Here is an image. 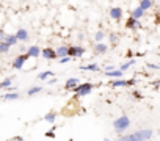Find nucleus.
Returning a JSON list of instances; mask_svg holds the SVG:
<instances>
[{
	"mask_svg": "<svg viewBox=\"0 0 160 141\" xmlns=\"http://www.w3.org/2000/svg\"><path fill=\"white\" fill-rule=\"evenodd\" d=\"M130 118L127 116V114H121L119 118H116L115 121H113V130L119 135V136H122L129 129H130Z\"/></svg>",
	"mask_w": 160,
	"mask_h": 141,
	"instance_id": "nucleus-1",
	"label": "nucleus"
},
{
	"mask_svg": "<svg viewBox=\"0 0 160 141\" xmlns=\"http://www.w3.org/2000/svg\"><path fill=\"white\" fill-rule=\"evenodd\" d=\"M93 90H94V85H93V83H90V82H83V83L77 85V86L72 90V93H75V96H78V97H85V96L91 94Z\"/></svg>",
	"mask_w": 160,
	"mask_h": 141,
	"instance_id": "nucleus-2",
	"label": "nucleus"
},
{
	"mask_svg": "<svg viewBox=\"0 0 160 141\" xmlns=\"http://www.w3.org/2000/svg\"><path fill=\"white\" fill-rule=\"evenodd\" d=\"M28 60H30V56H28L27 53H21V55H18V56L13 60L11 67L16 69V70H21V69H24V66H25V63H27Z\"/></svg>",
	"mask_w": 160,
	"mask_h": 141,
	"instance_id": "nucleus-3",
	"label": "nucleus"
},
{
	"mask_svg": "<svg viewBox=\"0 0 160 141\" xmlns=\"http://www.w3.org/2000/svg\"><path fill=\"white\" fill-rule=\"evenodd\" d=\"M85 52H87V49L82 47V46H71L68 56H69V58H82V56L85 55Z\"/></svg>",
	"mask_w": 160,
	"mask_h": 141,
	"instance_id": "nucleus-4",
	"label": "nucleus"
},
{
	"mask_svg": "<svg viewBox=\"0 0 160 141\" xmlns=\"http://www.w3.org/2000/svg\"><path fill=\"white\" fill-rule=\"evenodd\" d=\"M110 85H112L113 88H126V86H133V85H137V80H135V79H130V80L119 79V80H112Z\"/></svg>",
	"mask_w": 160,
	"mask_h": 141,
	"instance_id": "nucleus-5",
	"label": "nucleus"
},
{
	"mask_svg": "<svg viewBox=\"0 0 160 141\" xmlns=\"http://www.w3.org/2000/svg\"><path fill=\"white\" fill-rule=\"evenodd\" d=\"M137 135H138L140 141H149L154 136V132L151 129H140V130H137Z\"/></svg>",
	"mask_w": 160,
	"mask_h": 141,
	"instance_id": "nucleus-6",
	"label": "nucleus"
},
{
	"mask_svg": "<svg viewBox=\"0 0 160 141\" xmlns=\"http://www.w3.org/2000/svg\"><path fill=\"white\" fill-rule=\"evenodd\" d=\"M41 56L44 60H57V52L53 47H44L41 50Z\"/></svg>",
	"mask_w": 160,
	"mask_h": 141,
	"instance_id": "nucleus-7",
	"label": "nucleus"
},
{
	"mask_svg": "<svg viewBox=\"0 0 160 141\" xmlns=\"http://www.w3.org/2000/svg\"><path fill=\"white\" fill-rule=\"evenodd\" d=\"M122 8H119V7H113V8H110V11H108V14H110V17L113 19V21H121L122 19Z\"/></svg>",
	"mask_w": 160,
	"mask_h": 141,
	"instance_id": "nucleus-8",
	"label": "nucleus"
},
{
	"mask_svg": "<svg viewBox=\"0 0 160 141\" xmlns=\"http://www.w3.org/2000/svg\"><path fill=\"white\" fill-rule=\"evenodd\" d=\"M14 35H16V38H18L19 42H27V41L30 39V33H28V30H25V28H19Z\"/></svg>",
	"mask_w": 160,
	"mask_h": 141,
	"instance_id": "nucleus-9",
	"label": "nucleus"
},
{
	"mask_svg": "<svg viewBox=\"0 0 160 141\" xmlns=\"http://www.w3.org/2000/svg\"><path fill=\"white\" fill-rule=\"evenodd\" d=\"M126 28L137 32V30L141 28V22H140V21H135V19H132V17H129V19L126 21Z\"/></svg>",
	"mask_w": 160,
	"mask_h": 141,
	"instance_id": "nucleus-10",
	"label": "nucleus"
},
{
	"mask_svg": "<svg viewBox=\"0 0 160 141\" xmlns=\"http://www.w3.org/2000/svg\"><path fill=\"white\" fill-rule=\"evenodd\" d=\"M41 47L39 46H30V47H27V55L30 56V58H38V56H41Z\"/></svg>",
	"mask_w": 160,
	"mask_h": 141,
	"instance_id": "nucleus-11",
	"label": "nucleus"
},
{
	"mask_svg": "<svg viewBox=\"0 0 160 141\" xmlns=\"http://www.w3.org/2000/svg\"><path fill=\"white\" fill-rule=\"evenodd\" d=\"M55 52H57V58L61 60V58H66V56H68V53H69V47H68V46H60V47L55 49Z\"/></svg>",
	"mask_w": 160,
	"mask_h": 141,
	"instance_id": "nucleus-12",
	"label": "nucleus"
},
{
	"mask_svg": "<svg viewBox=\"0 0 160 141\" xmlns=\"http://www.w3.org/2000/svg\"><path fill=\"white\" fill-rule=\"evenodd\" d=\"M115 141H140V138H138V135H137V132H133V133H129V135H122V136H118Z\"/></svg>",
	"mask_w": 160,
	"mask_h": 141,
	"instance_id": "nucleus-13",
	"label": "nucleus"
},
{
	"mask_svg": "<svg viewBox=\"0 0 160 141\" xmlns=\"http://www.w3.org/2000/svg\"><path fill=\"white\" fill-rule=\"evenodd\" d=\"M104 75L112 79V80H119V79H122V70L115 69V70H112V72H104Z\"/></svg>",
	"mask_w": 160,
	"mask_h": 141,
	"instance_id": "nucleus-14",
	"label": "nucleus"
},
{
	"mask_svg": "<svg viewBox=\"0 0 160 141\" xmlns=\"http://www.w3.org/2000/svg\"><path fill=\"white\" fill-rule=\"evenodd\" d=\"M77 85H80V80H78L77 77H71V79L66 80V83H64V90H74Z\"/></svg>",
	"mask_w": 160,
	"mask_h": 141,
	"instance_id": "nucleus-15",
	"label": "nucleus"
},
{
	"mask_svg": "<svg viewBox=\"0 0 160 141\" xmlns=\"http://www.w3.org/2000/svg\"><path fill=\"white\" fill-rule=\"evenodd\" d=\"M101 67L98 63H91V64H80V70H90V72H98Z\"/></svg>",
	"mask_w": 160,
	"mask_h": 141,
	"instance_id": "nucleus-16",
	"label": "nucleus"
},
{
	"mask_svg": "<svg viewBox=\"0 0 160 141\" xmlns=\"http://www.w3.org/2000/svg\"><path fill=\"white\" fill-rule=\"evenodd\" d=\"M154 5H155V3L152 2V0H141V2L138 3V8H141V10L146 13V11H149Z\"/></svg>",
	"mask_w": 160,
	"mask_h": 141,
	"instance_id": "nucleus-17",
	"label": "nucleus"
},
{
	"mask_svg": "<svg viewBox=\"0 0 160 141\" xmlns=\"http://www.w3.org/2000/svg\"><path fill=\"white\" fill-rule=\"evenodd\" d=\"M94 52H96V55H105L108 52V46L104 44V42H99V44H96Z\"/></svg>",
	"mask_w": 160,
	"mask_h": 141,
	"instance_id": "nucleus-18",
	"label": "nucleus"
},
{
	"mask_svg": "<svg viewBox=\"0 0 160 141\" xmlns=\"http://www.w3.org/2000/svg\"><path fill=\"white\" fill-rule=\"evenodd\" d=\"M144 14H146V13H144L141 8H138V7H137L135 10H132V11H130V17H132V19H135V21H140Z\"/></svg>",
	"mask_w": 160,
	"mask_h": 141,
	"instance_id": "nucleus-19",
	"label": "nucleus"
},
{
	"mask_svg": "<svg viewBox=\"0 0 160 141\" xmlns=\"http://www.w3.org/2000/svg\"><path fill=\"white\" fill-rule=\"evenodd\" d=\"M53 75H55V74H53V70H42V72L38 74V79H39L41 82H46V80L52 79Z\"/></svg>",
	"mask_w": 160,
	"mask_h": 141,
	"instance_id": "nucleus-20",
	"label": "nucleus"
},
{
	"mask_svg": "<svg viewBox=\"0 0 160 141\" xmlns=\"http://www.w3.org/2000/svg\"><path fill=\"white\" fill-rule=\"evenodd\" d=\"M5 42L10 46V47H13V46H16V44H19V41H18V38H16V35L14 33H7V38H5Z\"/></svg>",
	"mask_w": 160,
	"mask_h": 141,
	"instance_id": "nucleus-21",
	"label": "nucleus"
},
{
	"mask_svg": "<svg viewBox=\"0 0 160 141\" xmlns=\"http://www.w3.org/2000/svg\"><path fill=\"white\" fill-rule=\"evenodd\" d=\"M44 121H46L47 124H53V122L57 121V111H47V113L44 114Z\"/></svg>",
	"mask_w": 160,
	"mask_h": 141,
	"instance_id": "nucleus-22",
	"label": "nucleus"
},
{
	"mask_svg": "<svg viewBox=\"0 0 160 141\" xmlns=\"http://www.w3.org/2000/svg\"><path fill=\"white\" fill-rule=\"evenodd\" d=\"M13 86V79L11 77H7V79H3L2 82H0V90H8V88H11Z\"/></svg>",
	"mask_w": 160,
	"mask_h": 141,
	"instance_id": "nucleus-23",
	"label": "nucleus"
},
{
	"mask_svg": "<svg viewBox=\"0 0 160 141\" xmlns=\"http://www.w3.org/2000/svg\"><path fill=\"white\" fill-rule=\"evenodd\" d=\"M135 63H137V60H135V58H130V60H127L126 63H122V64L119 66V70H122V72H124V70L130 69V67H132Z\"/></svg>",
	"mask_w": 160,
	"mask_h": 141,
	"instance_id": "nucleus-24",
	"label": "nucleus"
},
{
	"mask_svg": "<svg viewBox=\"0 0 160 141\" xmlns=\"http://www.w3.org/2000/svg\"><path fill=\"white\" fill-rule=\"evenodd\" d=\"M2 99L3 100H18V99H21V94L19 93H5L2 96Z\"/></svg>",
	"mask_w": 160,
	"mask_h": 141,
	"instance_id": "nucleus-25",
	"label": "nucleus"
},
{
	"mask_svg": "<svg viewBox=\"0 0 160 141\" xmlns=\"http://www.w3.org/2000/svg\"><path fill=\"white\" fill-rule=\"evenodd\" d=\"M42 91V86H32L27 90V96H35V94H39Z\"/></svg>",
	"mask_w": 160,
	"mask_h": 141,
	"instance_id": "nucleus-26",
	"label": "nucleus"
},
{
	"mask_svg": "<svg viewBox=\"0 0 160 141\" xmlns=\"http://www.w3.org/2000/svg\"><path fill=\"white\" fill-rule=\"evenodd\" d=\"M104 38H105V33H104L102 30H98V32H96V35H94V41H96V44L102 42V41H104Z\"/></svg>",
	"mask_w": 160,
	"mask_h": 141,
	"instance_id": "nucleus-27",
	"label": "nucleus"
},
{
	"mask_svg": "<svg viewBox=\"0 0 160 141\" xmlns=\"http://www.w3.org/2000/svg\"><path fill=\"white\" fill-rule=\"evenodd\" d=\"M10 49H11V47H10L7 42H0V53H8Z\"/></svg>",
	"mask_w": 160,
	"mask_h": 141,
	"instance_id": "nucleus-28",
	"label": "nucleus"
},
{
	"mask_svg": "<svg viewBox=\"0 0 160 141\" xmlns=\"http://www.w3.org/2000/svg\"><path fill=\"white\" fill-rule=\"evenodd\" d=\"M108 39H110V44L112 46H116L118 44V35L116 33H110L108 35Z\"/></svg>",
	"mask_w": 160,
	"mask_h": 141,
	"instance_id": "nucleus-29",
	"label": "nucleus"
},
{
	"mask_svg": "<svg viewBox=\"0 0 160 141\" xmlns=\"http://www.w3.org/2000/svg\"><path fill=\"white\" fill-rule=\"evenodd\" d=\"M46 136H47V138H50V139H52V138H55V127H52L50 130H47V132H46Z\"/></svg>",
	"mask_w": 160,
	"mask_h": 141,
	"instance_id": "nucleus-30",
	"label": "nucleus"
},
{
	"mask_svg": "<svg viewBox=\"0 0 160 141\" xmlns=\"http://www.w3.org/2000/svg\"><path fill=\"white\" fill-rule=\"evenodd\" d=\"M146 67H148V69H155V70H158V69H160V64H154V63H148V64H146Z\"/></svg>",
	"mask_w": 160,
	"mask_h": 141,
	"instance_id": "nucleus-31",
	"label": "nucleus"
},
{
	"mask_svg": "<svg viewBox=\"0 0 160 141\" xmlns=\"http://www.w3.org/2000/svg\"><path fill=\"white\" fill-rule=\"evenodd\" d=\"M5 38H7V33L2 27H0V42H5Z\"/></svg>",
	"mask_w": 160,
	"mask_h": 141,
	"instance_id": "nucleus-32",
	"label": "nucleus"
},
{
	"mask_svg": "<svg viewBox=\"0 0 160 141\" xmlns=\"http://www.w3.org/2000/svg\"><path fill=\"white\" fill-rule=\"evenodd\" d=\"M132 96H133V97H135L137 100H140V99H143V94H141L140 91H133V93H132Z\"/></svg>",
	"mask_w": 160,
	"mask_h": 141,
	"instance_id": "nucleus-33",
	"label": "nucleus"
},
{
	"mask_svg": "<svg viewBox=\"0 0 160 141\" xmlns=\"http://www.w3.org/2000/svg\"><path fill=\"white\" fill-rule=\"evenodd\" d=\"M71 60H72V58H69V56H66V58H61V60H60V64H66V63H68V61H71Z\"/></svg>",
	"mask_w": 160,
	"mask_h": 141,
	"instance_id": "nucleus-34",
	"label": "nucleus"
},
{
	"mask_svg": "<svg viewBox=\"0 0 160 141\" xmlns=\"http://www.w3.org/2000/svg\"><path fill=\"white\" fill-rule=\"evenodd\" d=\"M55 83H57V79L55 77H52V79L47 80V85H55Z\"/></svg>",
	"mask_w": 160,
	"mask_h": 141,
	"instance_id": "nucleus-35",
	"label": "nucleus"
},
{
	"mask_svg": "<svg viewBox=\"0 0 160 141\" xmlns=\"http://www.w3.org/2000/svg\"><path fill=\"white\" fill-rule=\"evenodd\" d=\"M13 141H24V138L22 136H14V138H11Z\"/></svg>",
	"mask_w": 160,
	"mask_h": 141,
	"instance_id": "nucleus-36",
	"label": "nucleus"
},
{
	"mask_svg": "<svg viewBox=\"0 0 160 141\" xmlns=\"http://www.w3.org/2000/svg\"><path fill=\"white\" fill-rule=\"evenodd\" d=\"M152 85H154V86H160V79H158V80H154Z\"/></svg>",
	"mask_w": 160,
	"mask_h": 141,
	"instance_id": "nucleus-37",
	"label": "nucleus"
},
{
	"mask_svg": "<svg viewBox=\"0 0 160 141\" xmlns=\"http://www.w3.org/2000/svg\"><path fill=\"white\" fill-rule=\"evenodd\" d=\"M83 38H85L83 33H78V41H83Z\"/></svg>",
	"mask_w": 160,
	"mask_h": 141,
	"instance_id": "nucleus-38",
	"label": "nucleus"
},
{
	"mask_svg": "<svg viewBox=\"0 0 160 141\" xmlns=\"http://www.w3.org/2000/svg\"><path fill=\"white\" fill-rule=\"evenodd\" d=\"M102 141H112V139H110V138H107V136H105V138H104V139H102Z\"/></svg>",
	"mask_w": 160,
	"mask_h": 141,
	"instance_id": "nucleus-39",
	"label": "nucleus"
},
{
	"mask_svg": "<svg viewBox=\"0 0 160 141\" xmlns=\"http://www.w3.org/2000/svg\"><path fill=\"white\" fill-rule=\"evenodd\" d=\"M10 141H13V139H10Z\"/></svg>",
	"mask_w": 160,
	"mask_h": 141,
	"instance_id": "nucleus-40",
	"label": "nucleus"
}]
</instances>
